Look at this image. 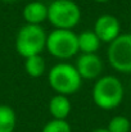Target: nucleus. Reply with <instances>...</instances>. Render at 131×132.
<instances>
[{
    "label": "nucleus",
    "instance_id": "18",
    "mask_svg": "<svg viewBox=\"0 0 131 132\" xmlns=\"http://www.w3.org/2000/svg\"><path fill=\"white\" fill-rule=\"evenodd\" d=\"M0 1H3V3H8V4H10V3H16V1H18V0H0Z\"/></svg>",
    "mask_w": 131,
    "mask_h": 132
},
{
    "label": "nucleus",
    "instance_id": "16",
    "mask_svg": "<svg viewBox=\"0 0 131 132\" xmlns=\"http://www.w3.org/2000/svg\"><path fill=\"white\" fill-rule=\"evenodd\" d=\"M90 132H109V131H108L107 127H105V128H94L93 131H90Z\"/></svg>",
    "mask_w": 131,
    "mask_h": 132
},
{
    "label": "nucleus",
    "instance_id": "6",
    "mask_svg": "<svg viewBox=\"0 0 131 132\" xmlns=\"http://www.w3.org/2000/svg\"><path fill=\"white\" fill-rule=\"evenodd\" d=\"M107 60L116 72L131 73V32L121 34L108 44Z\"/></svg>",
    "mask_w": 131,
    "mask_h": 132
},
{
    "label": "nucleus",
    "instance_id": "1",
    "mask_svg": "<svg viewBox=\"0 0 131 132\" xmlns=\"http://www.w3.org/2000/svg\"><path fill=\"white\" fill-rule=\"evenodd\" d=\"M91 97L98 108L103 110H113L122 104L125 87L121 80L116 76H100L93 86Z\"/></svg>",
    "mask_w": 131,
    "mask_h": 132
},
{
    "label": "nucleus",
    "instance_id": "10",
    "mask_svg": "<svg viewBox=\"0 0 131 132\" xmlns=\"http://www.w3.org/2000/svg\"><path fill=\"white\" fill-rule=\"evenodd\" d=\"M48 109L53 119H67L72 110V103L70 100V96L55 94L49 100Z\"/></svg>",
    "mask_w": 131,
    "mask_h": 132
},
{
    "label": "nucleus",
    "instance_id": "15",
    "mask_svg": "<svg viewBox=\"0 0 131 132\" xmlns=\"http://www.w3.org/2000/svg\"><path fill=\"white\" fill-rule=\"evenodd\" d=\"M41 132H72L67 119H51L44 125Z\"/></svg>",
    "mask_w": 131,
    "mask_h": 132
},
{
    "label": "nucleus",
    "instance_id": "7",
    "mask_svg": "<svg viewBox=\"0 0 131 132\" xmlns=\"http://www.w3.org/2000/svg\"><path fill=\"white\" fill-rule=\"evenodd\" d=\"M93 31L96 34L99 40L105 44H111L122 34L121 32V22L113 14L99 15L94 22Z\"/></svg>",
    "mask_w": 131,
    "mask_h": 132
},
{
    "label": "nucleus",
    "instance_id": "5",
    "mask_svg": "<svg viewBox=\"0 0 131 132\" xmlns=\"http://www.w3.org/2000/svg\"><path fill=\"white\" fill-rule=\"evenodd\" d=\"M45 50L55 59L66 62L76 56L79 51L77 34L73 30H57L54 28L48 34Z\"/></svg>",
    "mask_w": 131,
    "mask_h": 132
},
{
    "label": "nucleus",
    "instance_id": "13",
    "mask_svg": "<svg viewBox=\"0 0 131 132\" xmlns=\"http://www.w3.org/2000/svg\"><path fill=\"white\" fill-rule=\"evenodd\" d=\"M17 126V114L6 104H0V132H14Z\"/></svg>",
    "mask_w": 131,
    "mask_h": 132
},
{
    "label": "nucleus",
    "instance_id": "11",
    "mask_svg": "<svg viewBox=\"0 0 131 132\" xmlns=\"http://www.w3.org/2000/svg\"><path fill=\"white\" fill-rule=\"evenodd\" d=\"M77 44L81 54H96L100 49L102 41L93 30H84L77 34Z\"/></svg>",
    "mask_w": 131,
    "mask_h": 132
},
{
    "label": "nucleus",
    "instance_id": "3",
    "mask_svg": "<svg viewBox=\"0 0 131 132\" xmlns=\"http://www.w3.org/2000/svg\"><path fill=\"white\" fill-rule=\"evenodd\" d=\"M46 37L48 34L45 32L43 26L39 24H23L14 40V47L19 56L23 59L40 55L46 47Z\"/></svg>",
    "mask_w": 131,
    "mask_h": 132
},
{
    "label": "nucleus",
    "instance_id": "17",
    "mask_svg": "<svg viewBox=\"0 0 131 132\" xmlns=\"http://www.w3.org/2000/svg\"><path fill=\"white\" fill-rule=\"evenodd\" d=\"M94 3H98V4H105V3H108V1H111V0H93Z\"/></svg>",
    "mask_w": 131,
    "mask_h": 132
},
{
    "label": "nucleus",
    "instance_id": "14",
    "mask_svg": "<svg viewBox=\"0 0 131 132\" xmlns=\"http://www.w3.org/2000/svg\"><path fill=\"white\" fill-rule=\"evenodd\" d=\"M107 130L109 132H130L131 122L125 116H114L109 119Z\"/></svg>",
    "mask_w": 131,
    "mask_h": 132
},
{
    "label": "nucleus",
    "instance_id": "8",
    "mask_svg": "<svg viewBox=\"0 0 131 132\" xmlns=\"http://www.w3.org/2000/svg\"><path fill=\"white\" fill-rule=\"evenodd\" d=\"M82 80H98L103 72V60L98 54H80L73 64Z\"/></svg>",
    "mask_w": 131,
    "mask_h": 132
},
{
    "label": "nucleus",
    "instance_id": "9",
    "mask_svg": "<svg viewBox=\"0 0 131 132\" xmlns=\"http://www.w3.org/2000/svg\"><path fill=\"white\" fill-rule=\"evenodd\" d=\"M22 17L27 24H39L41 26L48 21V5L43 1H30L22 9Z\"/></svg>",
    "mask_w": 131,
    "mask_h": 132
},
{
    "label": "nucleus",
    "instance_id": "4",
    "mask_svg": "<svg viewBox=\"0 0 131 132\" xmlns=\"http://www.w3.org/2000/svg\"><path fill=\"white\" fill-rule=\"evenodd\" d=\"M81 21V8L73 0H53L48 5V22L57 30H73Z\"/></svg>",
    "mask_w": 131,
    "mask_h": 132
},
{
    "label": "nucleus",
    "instance_id": "12",
    "mask_svg": "<svg viewBox=\"0 0 131 132\" xmlns=\"http://www.w3.org/2000/svg\"><path fill=\"white\" fill-rule=\"evenodd\" d=\"M23 67H25V72L31 78L43 77L46 73V62H45V59L43 58L41 54L26 58L25 63H23Z\"/></svg>",
    "mask_w": 131,
    "mask_h": 132
},
{
    "label": "nucleus",
    "instance_id": "2",
    "mask_svg": "<svg viewBox=\"0 0 131 132\" xmlns=\"http://www.w3.org/2000/svg\"><path fill=\"white\" fill-rule=\"evenodd\" d=\"M82 78L76 67L67 62H59L48 72V84L55 94L71 96L82 86Z\"/></svg>",
    "mask_w": 131,
    "mask_h": 132
}]
</instances>
